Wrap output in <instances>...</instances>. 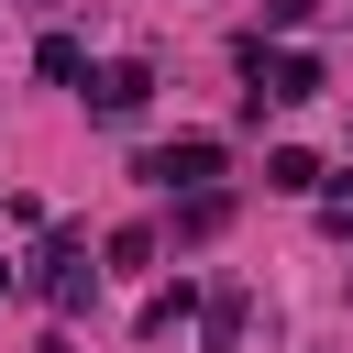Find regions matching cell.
Instances as JSON below:
<instances>
[{
    "instance_id": "5",
    "label": "cell",
    "mask_w": 353,
    "mask_h": 353,
    "mask_svg": "<svg viewBox=\"0 0 353 353\" xmlns=\"http://www.w3.org/2000/svg\"><path fill=\"white\" fill-rule=\"evenodd\" d=\"M265 188H276V199H309V188H320V154L276 143V154H265Z\"/></svg>"
},
{
    "instance_id": "10",
    "label": "cell",
    "mask_w": 353,
    "mask_h": 353,
    "mask_svg": "<svg viewBox=\"0 0 353 353\" xmlns=\"http://www.w3.org/2000/svg\"><path fill=\"white\" fill-rule=\"evenodd\" d=\"M320 188H331V199H320V221H331V232H353V176H320Z\"/></svg>"
},
{
    "instance_id": "3",
    "label": "cell",
    "mask_w": 353,
    "mask_h": 353,
    "mask_svg": "<svg viewBox=\"0 0 353 353\" xmlns=\"http://www.w3.org/2000/svg\"><path fill=\"white\" fill-rule=\"evenodd\" d=\"M143 99H154V66H132V55L88 77V110H99V121H143Z\"/></svg>"
},
{
    "instance_id": "11",
    "label": "cell",
    "mask_w": 353,
    "mask_h": 353,
    "mask_svg": "<svg viewBox=\"0 0 353 353\" xmlns=\"http://www.w3.org/2000/svg\"><path fill=\"white\" fill-rule=\"evenodd\" d=\"M309 11H320V0H265V22H276V33H298Z\"/></svg>"
},
{
    "instance_id": "2",
    "label": "cell",
    "mask_w": 353,
    "mask_h": 353,
    "mask_svg": "<svg viewBox=\"0 0 353 353\" xmlns=\"http://www.w3.org/2000/svg\"><path fill=\"white\" fill-rule=\"evenodd\" d=\"M33 287H44L55 309H88V287H99V265H88V232H55V243H44V265H33Z\"/></svg>"
},
{
    "instance_id": "1",
    "label": "cell",
    "mask_w": 353,
    "mask_h": 353,
    "mask_svg": "<svg viewBox=\"0 0 353 353\" xmlns=\"http://www.w3.org/2000/svg\"><path fill=\"white\" fill-rule=\"evenodd\" d=\"M132 176H154V188H188V199H199V188L221 176V132H176V143H154Z\"/></svg>"
},
{
    "instance_id": "9",
    "label": "cell",
    "mask_w": 353,
    "mask_h": 353,
    "mask_svg": "<svg viewBox=\"0 0 353 353\" xmlns=\"http://www.w3.org/2000/svg\"><path fill=\"white\" fill-rule=\"evenodd\" d=\"M232 342H243V287H221V298H210V353H232Z\"/></svg>"
},
{
    "instance_id": "4",
    "label": "cell",
    "mask_w": 353,
    "mask_h": 353,
    "mask_svg": "<svg viewBox=\"0 0 353 353\" xmlns=\"http://www.w3.org/2000/svg\"><path fill=\"white\" fill-rule=\"evenodd\" d=\"M188 320H199V287H188V276L143 298V342H165V331H188Z\"/></svg>"
},
{
    "instance_id": "6",
    "label": "cell",
    "mask_w": 353,
    "mask_h": 353,
    "mask_svg": "<svg viewBox=\"0 0 353 353\" xmlns=\"http://www.w3.org/2000/svg\"><path fill=\"white\" fill-rule=\"evenodd\" d=\"M33 66H44L55 88H77V77H88V55H77V33H44V44H33Z\"/></svg>"
},
{
    "instance_id": "12",
    "label": "cell",
    "mask_w": 353,
    "mask_h": 353,
    "mask_svg": "<svg viewBox=\"0 0 353 353\" xmlns=\"http://www.w3.org/2000/svg\"><path fill=\"white\" fill-rule=\"evenodd\" d=\"M0 298H11V265H0Z\"/></svg>"
},
{
    "instance_id": "7",
    "label": "cell",
    "mask_w": 353,
    "mask_h": 353,
    "mask_svg": "<svg viewBox=\"0 0 353 353\" xmlns=\"http://www.w3.org/2000/svg\"><path fill=\"white\" fill-rule=\"evenodd\" d=\"M143 265H154V232H143V221H121V232H110V265H99V276H143Z\"/></svg>"
},
{
    "instance_id": "8",
    "label": "cell",
    "mask_w": 353,
    "mask_h": 353,
    "mask_svg": "<svg viewBox=\"0 0 353 353\" xmlns=\"http://www.w3.org/2000/svg\"><path fill=\"white\" fill-rule=\"evenodd\" d=\"M221 221H232V199H221V188H199V199H188V210H176V232H188V243H210V232H221Z\"/></svg>"
}]
</instances>
